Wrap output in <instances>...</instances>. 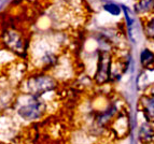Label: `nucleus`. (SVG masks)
<instances>
[{"label": "nucleus", "mask_w": 154, "mask_h": 144, "mask_svg": "<svg viewBox=\"0 0 154 144\" xmlns=\"http://www.w3.org/2000/svg\"><path fill=\"white\" fill-rule=\"evenodd\" d=\"M29 90L33 94H43L55 87V82L49 76H37L30 79L28 82Z\"/></svg>", "instance_id": "obj_1"}, {"label": "nucleus", "mask_w": 154, "mask_h": 144, "mask_svg": "<svg viewBox=\"0 0 154 144\" xmlns=\"http://www.w3.org/2000/svg\"><path fill=\"white\" fill-rule=\"evenodd\" d=\"M109 76H110V55L108 53H101L99 55L96 81L103 84L108 81Z\"/></svg>", "instance_id": "obj_2"}, {"label": "nucleus", "mask_w": 154, "mask_h": 144, "mask_svg": "<svg viewBox=\"0 0 154 144\" xmlns=\"http://www.w3.org/2000/svg\"><path fill=\"white\" fill-rule=\"evenodd\" d=\"M146 34L150 38L154 39V18L152 21H150L148 26H146Z\"/></svg>", "instance_id": "obj_10"}, {"label": "nucleus", "mask_w": 154, "mask_h": 144, "mask_svg": "<svg viewBox=\"0 0 154 144\" xmlns=\"http://www.w3.org/2000/svg\"><path fill=\"white\" fill-rule=\"evenodd\" d=\"M105 10L107 11V12H109L110 14H112V15H119L120 14V12H121V10H120V7L116 4H114V3H109V4H106L105 5Z\"/></svg>", "instance_id": "obj_9"}, {"label": "nucleus", "mask_w": 154, "mask_h": 144, "mask_svg": "<svg viewBox=\"0 0 154 144\" xmlns=\"http://www.w3.org/2000/svg\"><path fill=\"white\" fill-rule=\"evenodd\" d=\"M140 62H141L142 66H146V67L150 66L154 62V54L148 49L142 50L141 54H140Z\"/></svg>", "instance_id": "obj_7"}, {"label": "nucleus", "mask_w": 154, "mask_h": 144, "mask_svg": "<svg viewBox=\"0 0 154 144\" xmlns=\"http://www.w3.org/2000/svg\"><path fill=\"white\" fill-rule=\"evenodd\" d=\"M154 7V0H140L137 4L138 12H146Z\"/></svg>", "instance_id": "obj_8"}, {"label": "nucleus", "mask_w": 154, "mask_h": 144, "mask_svg": "<svg viewBox=\"0 0 154 144\" xmlns=\"http://www.w3.org/2000/svg\"><path fill=\"white\" fill-rule=\"evenodd\" d=\"M5 43L8 44V46L10 49H12L15 52H22L23 51V42L21 40V37L18 36L16 32L10 31L5 34Z\"/></svg>", "instance_id": "obj_6"}, {"label": "nucleus", "mask_w": 154, "mask_h": 144, "mask_svg": "<svg viewBox=\"0 0 154 144\" xmlns=\"http://www.w3.org/2000/svg\"><path fill=\"white\" fill-rule=\"evenodd\" d=\"M141 106L146 121L149 123L154 122V93L141 99Z\"/></svg>", "instance_id": "obj_4"}, {"label": "nucleus", "mask_w": 154, "mask_h": 144, "mask_svg": "<svg viewBox=\"0 0 154 144\" xmlns=\"http://www.w3.org/2000/svg\"><path fill=\"white\" fill-rule=\"evenodd\" d=\"M18 113L23 118L28 119V121L36 119L41 115V104L37 101H32V102L21 106L18 110Z\"/></svg>", "instance_id": "obj_3"}, {"label": "nucleus", "mask_w": 154, "mask_h": 144, "mask_svg": "<svg viewBox=\"0 0 154 144\" xmlns=\"http://www.w3.org/2000/svg\"><path fill=\"white\" fill-rule=\"evenodd\" d=\"M138 138L140 140L141 143H150L154 138V128L152 127V125L146 122V123H142L140 125L138 131Z\"/></svg>", "instance_id": "obj_5"}]
</instances>
